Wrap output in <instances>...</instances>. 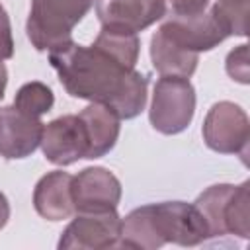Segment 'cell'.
Returning a JSON list of instances; mask_svg holds the SVG:
<instances>
[{"mask_svg":"<svg viewBox=\"0 0 250 250\" xmlns=\"http://www.w3.org/2000/svg\"><path fill=\"white\" fill-rule=\"evenodd\" d=\"M66 94L78 100L98 102L111 107L119 119L137 117L146 105L148 76L125 66L100 45L70 41L49 53Z\"/></svg>","mask_w":250,"mask_h":250,"instance_id":"cell-1","label":"cell"},{"mask_svg":"<svg viewBox=\"0 0 250 250\" xmlns=\"http://www.w3.org/2000/svg\"><path fill=\"white\" fill-rule=\"evenodd\" d=\"M207 238V225L193 203L162 201L137 207L121 219L119 246L156 250L168 242L197 246Z\"/></svg>","mask_w":250,"mask_h":250,"instance_id":"cell-2","label":"cell"},{"mask_svg":"<svg viewBox=\"0 0 250 250\" xmlns=\"http://www.w3.org/2000/svg\"><path fill=\"white\" fill-rule=\"evenodd\" d=\"M96 0H31L25 31L37 51L62 49Z\"/></svg>","mask_w":250,"mask_h":250,"instance_id":"cell-3","label":"cell"},{"mask_svg":"<svg viewBox=\"0 0 250 250\" xmlns=\"http://www.w3.org/2000/svg\"><path fill=\"white\" fill-rule=\"evenodd\" d=\"M195 113V88L189 78L160 76L154 84L148 121L162 135H178L186 131Z\"/></svg>","mask_w":250,"mask_h":250,"instance_id":"cell-4","label":"cell"},{"mask_svg":"<svg viewBox=\"0 0 250 250\" xmlns=\"http://www.w3.org/2000/svg\"><path fill=\"white\" fill-rule=\"evenodd\" d=\"M201 135L205 145L221 154H238L242 162L248 156L250 121L246 111L234 102H217L205 115Z\"/></svg>","mask_w":250,"mask_h":250,"instance_id":"cell-5","label":"cell"},{"mask_svg":"<svg viewBox=\"0 0 250 250\" xmlns=\"http://www.w3.org/2000/svg\"><path fill=\"white\" fill-rule=\"evenodd\" d=\"M121 217L109 211H78L61 234V250H104L119 246Z\"/></svg>","mask_w":250,"mask_h":250,"instance_id":"cell-6","label":"cell"},{"mask_svg":"<svg viewBox=\"0 0 250 250\" xmlns=\"http://www.w3.org/2000/svg\"><path fill=\"white\" fill-rule=\"evenodd\" d=\"M41 150L55 166H70L88 154V135L78 115H61L43 125Z\"/></svg>","mask_w":250,"mask_h":250,"instance_id":"cell-7","label":"cell"},{"mask_svg":"<svg viewBox=\"0 0 250 250\" xmlns=\"http://www.w3.org/2000/svg\"><path fill=\"white\" fill-rule=\"evenodd\" d=\"M170 41L189 53H203L215 49L219 43L227 39V33L217 23L211 12H199L191 16H174L158 27Z\"/></svg>","mask_w":250,"mask_h":250,"instance_id":"cell-8","label":"cell"},{"mask_svg":"<svg viewBox=\"0 0 250 250\" xmlns=\"http://www.w3.org/2000/svg\"><path fill=\"white\" fill-rule=\"evenodd\" d=\"M94 4L102 27L127 33H139L166 14V0H96Z\"/></svg>","mask_w":250,"mask_h":250,"instance_id":"cell-9","label":"cell"},{"mask_svg":"<svg viewBox=\"0 0 250 250\" xmlns=\"http://www.w3.org/2000/svg\"><path fill=\"white\" fill-rule=\"evenodd\" d=\"M74 211H109L121 201V182L102 166H90L72 176Z\"/></svg>","mask_w":250,"mask_h":250,"instance_id":"cell-10","label":"cell"},{"mask_svg":"<svg viewBox=\"0 0 250 250\" xmlns=\"http://www.w3.org/2000/svg\"><path fill=\"white\" fill-rule=\"evenodd\" d=\"M41 119L20 111L14 104L0 107V156L18 160L33 154L41 145Z\"/></svg>","mask_w":250,"mask_h":250,"instance_id":"cell-11","label":"cell"},{"mask_svg":"<svg viewBox=\"0 0 250 250\" xmlns=\"http://www.w3.org/2000/svg\"><path fill=\"white\" fill-rule=\"evenodd\" d=\"M72 176L62 170L47 172L33 189V207L47 221L70 219L74 211L72 201Z\"/></svg>","mask_w":250,"mask_h":250,"instance_id":"cell-12","label":"cell"},{"mask_svg":"<svg viewBox=\"0 0 250 250\" xmlns=\"http://www.w3.org/2000/svg\"><path fill=\"white\" fill-rule=\"evenodd\" d=\"M78 117L84 123L86 135H88V154L86 158L94 160V158H102L105 156L117 143L119 139V117L117 113L98 102H90V105H86Z\"/></svg>","mask_w":250,"mask_h":250,"instance_id":"cell-13","label":"cell"},{"mask_svg":"<svg viewBox=\"0 0 250 250\" xmlns=\"http://www.w3.org/2000/svg\"><path fill=\"white\" fill-rule=\"evenodd\" d=\"M150 61L160 76L189 78L197 68L199 55L178 47L160 29H156L150 37Z\"/></svg>","mask_w":250,"mask_h":250,"instance_id":"cell-14","label":"cell"},{"mask_svg":"<svg viewBox=\"0 0 250 250\" xmlns=\"http://www.w3.org/2000/svg\"><path fill=\"white\" fill-rule=\"evenodd\" d=\"M236 186L232 184H215L209 186L205 191H201L197 195V199L193 201V205L197 207V211L201 213L205 225H207V234L209 238H219L225 236V223H223V213H225V205L229 201V197L232 195Z\"/></svg>","mask_w":250,"mask_h":250,"instance_id":"cell-15","label":"cell"},{"mask_svg":"<svg viewBox=\"0 0 250 250\" xmlns=\"http://www.w3.org/2000/svg\"><path fill=\"white\" fill-rule=\"evenodd\" d=\"M225 232L240 238L250 236V182H242L234 188L223 213Z\"/></svg>","mask_w":250,"mask_h":250,"instance_id":"cell-16","label":"cell"},{"mask_svg":"<svg viewBox=\"0 0 250 250\" xmlns=\"http://www.w3.org/2000/svg\"><path fill=\"white\" fill-rule=\"evenodd\" d=\"M94 43L100 45L102 49H105L107 53H111L125 66L135 68V64L139 61V51H141V41H139L137 33H127V31H115V29L102 27V31L98 33Z\"/></svg>","mask_w":250,"mask_h":250,"instance_id":"cell-17","label":"cell"},{"mask_svg":"<svg viewBox=\"0 0 250 250\" xmlns=\"http://www.w3.org/2000/svg\"><path fill=\"white\" fill-rule=\"evenodd\" d=\"M55 104V94L53 90L39 82V80H33V82H25L23 86H20V90L16 92V98H14V105L31 115V117H41L45 115L47 111H51Z\"/></svg>","mask_w":250,"mask_h":250,"instance_id":"cell-18","label":"cell"},{"mask_svg":"<svg viewBox=\"0 0 250 250\" xmlns=\"http://www.w3.org/2000/svg\"><path fill=\"white\" fill-rule=\"evenodd\" d=\"M213 18L229 35L244 37L248 31V0H217L211 8Z\"/></svg>","mask_w":250,"mask_h":250,"instance_id":"cell-19","label":"cell"},{"mask_svg":"<svg viewBox=\"0 0 250 250\" xmlns=\"http://www.w3.org/2000/svg\"><path fill=\"white\" fill-rule=\"evenodd\" d=\"M227 72L232 80L240 84L250 82V64H248V45H238L227 55Z\"/></svg>","mask_w":250,"mask_h":250,"instance_id":"cell-20","label":"cell"},{"mask_svg":"<svg viewBox=\"0 0 250 250\" xmlns=\"http://www.w3.org/2000/svg\"><path fill=\"white\" fill-rule=\"evenodd\" d=\"M14 57V37H12V25L8 12L0 4V61Z\"/></svg>","mask_w":250,"mask_h":250,"instance_id":"cell-21","label":"cell"},{"mask_svg":"<svg viewBox=\"0 0 250 250\" xmlns=\"http://www.w3.org/2000/svg\"><path fill=\"white\" fill-rule=\"evenodd\" d=\"M166 4L170 6V14L174 16H191L203 12L209 0H166Z\"/></svg>","mask_w":250,"mask_h":250,"instance_id":"cell-22","label":"cell"},{"mask_svg":"<svg viewBox=\"0 0 250 250\" xmlns=\"http://www.w3.org/2000/svg\"><path fill=\"white\" fill-rule=\"evenodd\" d=\"M8 219H10V203H8V197L0 191V230L6 227Z\"/></svg>","mask_w":250,"mask_h":250,"instance_id":"cell-23","label":"cell"},{"mask_svg":"<svg viewBox=\"0 0 250 250\" xmlns=\"http://www.w3.org/2000/svg\"><path fill=\"white\" fill-rule=\"evenodd\" d=\"M6 86H8V68H6V64L0 61V100L4 98Z\"/></svg>","mask_w":250,"mask_h":250,"instance_id":"cell-24","label":"cell"}]
</instances>
